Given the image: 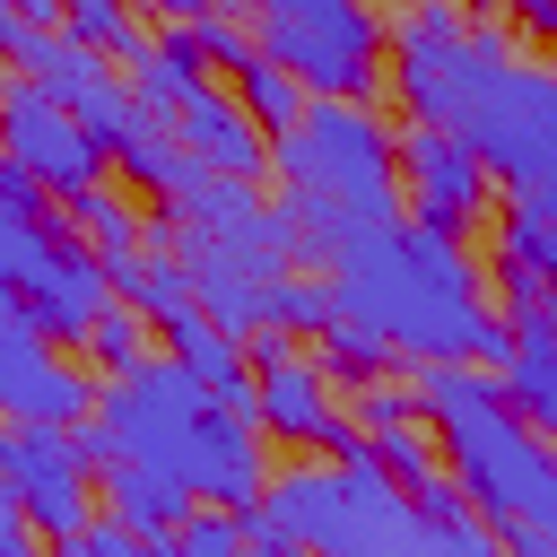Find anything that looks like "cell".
I'll return each mask as SVG.
<instances>
[{
	"instance_id": "obj_12",
	"label": "cell",
	"mask_w": 557,
	"mask_h": 557,
	"mask_svg": "<svg viewBox=\"0 0 557 557\" xmlns=\"http://www.w3.org/2000/svg\"><path fill=\"white\" fill-rule=\"evenodd\" d=\"M487 374H496V392L522 426H557V313H513L505 357Z\"/></svg>"
},
{
	"instance_id": "obj_15",
	"label": "cell",
	"mask_w": 557,
	"mask_h": 557,
	"mask_svg": "<svg viewBox=\"0 0 557 557\" xmlns=\"http://www.w3.org/2000/svg\"><path fill=\"white\" fill-rule=\"evenodd\" d=\"M261 496L278 505V522H287V540L305 557H331V540L348 531V479H339V461L278 470V479H261Z\"/></svg>"
},
{
	"instance_id": "obj_6",
	"label": "cell",
	"mask_w": 557,
	"mask_h": 557,
	"mask_svg": "<svg viewBox=\"0 0 557 557\" xmlns=\"http://www.w3.org/2000/svg\"><path fill=\"white\" fill-rule=\"evenodd\" d=\"M392 183H400V209H418L409 226H426V235H453L461 244L487 218V165L453 131H435V122L392 131Z\"/></svg>"
},
{
	"instance_id": "obj_19",
	"label": "cell",
	"mask_w": 557,
	"mask_h": 557,
	"mask_svg": "<svg viewBox=\"0 0 557 557\" xmlns=\"http://www.w3.org/2000/svg\"><path fill=\"white\" fill-rule=\"evenodd\" d=\"M226 96L244 104V122H252L261 139H278V131L305 113V87H296L278 61H261V52H244V61H235V87H226Z\"/></svg>"
},
{
	"instance_id": "obj_2",
	"label": "cell",
	"mask_w": 557,
	"mask_h": 557,
	"mask_svg": "<svg viewBox=\"0 0 557 557\" xmlns=\"http://www.w3.org/2000/svg\"><path fill=\"white\" fill-rule=\"evenodd\" d=\"M278 157V218L296 235V261L331 270L339 252L374 244L400 226V183H392V131L374 122L366 96H305V113L270 139Z\"/></svg>"
},
{
	"instance_id": "obj_24",
	"label": "cell",
	"mask_w": 557,
	"mask_h": 557,
	"mask_svg": "<svg viewBox=\"0 0 557 557\" xmlns=\"http://www.w3.org/2000/svg\"><path fill=\"white\" fill-rule=\"evenodd\" d=\"M183 35H191V52L200 61H218V70H235L244 52H252V26H244V9H200V17H183Z\"/></svg>"
},
{
	"instance_id": "obj_9",
	"label": "cell",
	"mask_w": 557,
	"mask_h": 557,
	"mask_svg": "<svg viewBox=\"0 0 557 557\" xmlns=\"http://www.w3.org/2000/svg\"><path fill=\"white\" fill-rule=\"evenodd\" d=\"M96 383L61 357V339H44L26 313H0V418H26V426H70L87 418Z\"/></svg>"
},
{
	"instance_id": "obj_16",
	"label": "cell",
	"mask_w": 557,
	"mask_h": 557,
	"mask_svg": "<svg viewBox=\"0 0 557 557\" xmlns=\"http://www.w3.org/2000/svg\"><path fill=\"white\" fill-rule=\"evenodd\" d=\"M104 157H113V165H122L148 200H174V191L191 183V157L174 148V122H165L157 104H131V122L104 139Z\"/></svg>"
},
{
	"instance_id": "obj_3",
	"label": "cell",
	"mask_w": 557,
	"mask_h": 557,
	"mask_svg": "<svg viewBox=\"0 0 557 557\" xmlns=\"http://www.w3.org/2000/svg\"><path fill=\"white\" fill-rule=\"evenodd\" d=\"M409 400H418V418H435L444 461H453L444 479L470 496V513L487 531H505V522H557V470L540 453V426H522L505 409L496 374L444 357V366L409 374Z\"/></svg>"
},
{
	"instance_id": "obj_8",
	"label": "cell",
	"mask_w": 557,
	"mask_h": 557,
	"mask_svg": "<svg viewBox=\"0 0 557 557\" xmlns=\"http://www.w3.org/2000/svg\"><path fill=\"white\" fill-rule=\"evenodd\" d=\"M244 357H252V426H261V435H278V444H331V435H339L331 374H322L287 331H261Z\"/></svg>"
},
{
	"instance_id": "obj_27",
	"label": "cell",
	"mask_w": 557,
	"mask_h": 557,
	"mask_svg": "<svg viewBox=\"0 0 557 557\" xmlns=\"http://www.w3.org/2000/svg\"><path fill=\"white\" fill-rule=\"evenodd\" d=\"M513 26L522 35H557V0H513Z\"/></svg>"
},
{
	"instance_id": "obj_30",
	"label": "cell",
	"mask_w": 557,
	"mask_h": 557,
	"mask_svg": "<svg viewBox=\"0 0 557 557\" xmlns=\"http://www.w3.org/2000/svg\"><path fill=\"white\" fill-rule=\"evenodd\" d=\"M470 9H479V17H487V0H470Z\"/></svg>"
},
{
	"instance_id": "obj_20",
	"label": "cell",
	"mask_w": 557,
	"mask_h": 557,
	"mask_svg": "<svg viewBox=\"0 0 557 557\" xmlns=\"http://www.w3.org/2000/svg\"><path fill=\"white\" fill-rule=\"evenodd\" d=\"M61 26H70L87 52L122 61V70L148 52V26H139V9H131V0H61Z\"/></svg>"
},
{
	"instance_id": "obj_1",
	"label": "cell",
	"mask_w": 557,
	"mask_h": 557,
	"mask_svg": "<svg viewBox=\"0 0 557 557\" xmlns=\"http://www.w3.org/2000/svg\"><path fill=\"white\" fill-rule=\"evenodd\" d=\"M322 287H331L339 313L374 322L400 366H444V357L496 366V357H505V313L479 296V261H470L453 235H426V226H409V218L383 226L374 244L339 252V261L322 270Z\"/></svg>"
},
{
	"instance_id": "obj_17",
	"label": "cell",
	"mask_w": 557,
	"mask_h": 557,
	"mask_svg": "<svg viewBox=\"0 0 557 557\" xmlns=\"http://www.w3.org/2000/svg\"><path fill=\"white\" fill-rule=\"evenodd\" d=\"M104 287H113L139 322H174V313H191V270H183V261H174V244H157V235H148L131 261H113V270H104Z\"/></svg>"
},
{
	"instance_id": "obj_11",
	"label": "cell",
	"mask_w": 557,
	"mask_h": 557,
	"mask_svg": "<svg viewBox=\"0 0 557 557\" xmlns=\"http://www.w3.org/2000/svg\"><path fill=\"white\" fill-rule=\"evenodd\" d=\"M165 122H174V148H183L200 174H235V183H252V174L270 165V139H261V131L244 122V104H235L226 87H209V78H200Z\"/></svg>"
},
{
	"instance_id": "obj_13",
	"label": "cell",
	"mask_w": 557,
	"mask_h": 557,
	"mask_svg": "<svg viewBox=\"0 0 557 557\" xmlns=\"http://www.w3.org/2000/svg\"><path fill=\"white\" fill-rule=\"evenodd\" d=\"M157 331H165L174 366H183L218 409H244V418H252V357H244V339H235L226 322H209V313L191 305V313H174V322H157Z\"/></svg>"
},
{
	"instance_id": "obj_21",
	"label": "cell",
	"mask_w": 557,
	"mask_h": 557,
	"mask_svg": "<svg viewBox=\"0 0 557 557\" xmlns=\"http://www.w3.org/2000/svg\"><path fill=\"white\" fill-rule=\"evenodd\" d=\"M322 348H331V374H348V383H374V374H392V366H400V357H392V339H383L374 322L339 313V305H331V322H322Z\"/></svg>"
},
{
	"instance_id": "obj_25",
	"label": "cell",
	"mask_w": 557,
	"mask_h": 557,
	"mask_svg": "<svg viewBox=\"0 0 557 557\" xmlns=\"http://www.w3.org/2000/svg\"><path fill=\"white\" fill-rule=\"evenodd\" d=\"M35 26H61V0H0V61H9Z\"/></svg>"
},
{
	"instance_id": "obj_5",
	"label": "cell",
	"mask_w": 557,
	"mask_h": 557,
	"mask_svg": "<svg viewBox=\"0 0 557 557\" xmlns=\"http://www.w3.org/2000/svg\"><path fill=\"white\" fill-rule=\"evenodd\" d=\"M0 479H9V496H17V513L35 522L44 548H70V540L96 522V470H87V453H78L70 426H26V418H9V426H0Z\"/></svg>"
},
{
	"instance_id": "obj_29",
	"label": "cell",
	"mask_w": 557,
	"mask_h": 557,
	"mask_svg": "<svg viewBox=\"0 0 557 557\" xmlns=\"http://www.w3.org/2000/svg\"><path fill=\"white\" fill-rule=\"evenodd\" d=\"M226 9H244V17H261V9H296V0H226Z\"/></svg>"
},
{
	"instance_id": "obj_28",
	"label": "cell",
	"mask_w": 557,
	"mask_h": 557,
	"mask_svg": "<svg viewBox=\"0 0 557 557\" xmlns=\"http://www.w3.org/2000/svg\"><path fill=\"white\" fill-rule=\"evenodd\" d=\"M148 9H165V17H200L209 0H148Z\"/></svg>"
},
{
	"instance_id": "obj_18",
	"label": "cell",
	"mask_w": 557,
	"mask_h": 557,
	"mask_svg": "<svg viewBox=\"0 0 557 557\" xmlns=\"http://www.w3.org/2000/svg\"><path fill=\"white\" fill-rule=\"evenodd\" d=\"M61 226H70V235H78V244H87L104 270H113V261H131V252L148 244V226H139V200H122L113 183H87V191L61 209Z\"/></svg>"
},
{
	"instance_id": "obj_4",
	"label": "cell",
	"mask_w": 557,
	"mask_h": 557,
	"mask_svg": "<svg viewBox=\"0 0 557 557\" xmlns=\"http://www.w3.org/2000/svg\"><path fill=\"white\" fill-rule=\"evenodd\" d=\"M252 52L278 61L305 96H374L383 87V17L366 0H296L244 17Z\"/></svg>"
},
{
	"instance_id": "obj_10",
	"label": "cell",
	"mask_w": 557,
	"mask_h": 557,
	"mask_svg": "<svg viewBox=\"0 0 557 557\" xmlns=\"http://www.w3.org/2000/svg\"><path fill=\"white\" fill-rule=\"evenodd\" d=\"M183 487H191V505H252L261 496V479H270V461H261V426L244 418V409H218V400H200V418H191V435H183V453L165 461Z\"/></svg>"
},
{
	"instance_id": "obj_23",
	"label": "cell",
	"mask_w": 557,
	"mask_h": 557,
	"mask_svg": "<svg viewBox=\"0 0 557 557\" xmlns=\"http://www.w3.org/2000/svg\"><path fill=\"white\" fill-rule=\"evenodd\" d=\"M165 557H244V531L226 505H191L174 531H165Z\"/></svg>"
},
{
	"instance_id": "obj_14",
	"label": "cell",
	"mask_w": 557,
	"mask_h": 557,
	"mask_svg": "<svg viewBox=\"0 0 557 557\" xmlns=\"http://www.w3.org/2000/svg\"><path fill=\"white\" fill-rule=\"evenodd\" d=\"M96 513L122 522V531H139V540H165L191 513V487L174 470H157V461H104L96 470Z\"/></svg>"
},
{
	"instance_id": "obj_26",
	"label": "cell",
	"mask_w": 557,
	"mask_h": 557,
	"mask_svg": "<svg viewBox=\"0 0 557 557\" xmlns=\"http://www.w3.org/2000/svg\"><path fill=\"white\" fill-rule=\"evenodd\" d=\"M44 209H52V200H44V191L26 183V165L0 148V218H44Z\"/></svg>"
},
{
	"instance_id": "obj_22",
	"label": "cell",
	"mask_w": 557,
	"mask_h": 557,
	"mask_svg": "<svg viewBox=\"0 0 557 557\" xmlns=\"http://www.w3.org/2000/svg\"><path fill=\"white\" fill-rule=\"evenodd\" d=\"M78 348H87V357H96L104 374H122V366H139V357H148V322H139V313H131V305L113 296V305H104V313H96V322L78 331Z\"/></svg>"
},
{
	"instance_id": "obj_7",
	"label": "cell",
	"mask_w": 557,
	"mask_h": 557,
	"mask_svg": "<svg viewBox=\"0 0 557 557\" xmlns=\"http://www.w3.org/2000/svg\"><path fill=\"white\" fill-rule=\"evenodd\" d=\"M0 148L26 165V183L44 200H78L87 183H104V148L87 139V122L70 104H52L35 78H9L0 87Z\"/></svg>"
}]
</instances>
